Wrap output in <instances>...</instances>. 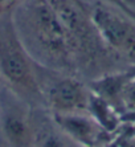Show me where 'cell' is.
<instances>
[{
	"label": "cell",
	"mask_w": 135,
	"mask_h": 147,
	"mask_svg": "<svg viewBox=\"0 0 135 147\" xmlns=\"http://www.w3.org/2000/svg\"><path fill=\"white\" fill-rule=\"evenodd\" d=\"M23 19L25 29L34 45L45 56L58 62H68L74 55V47L48 0H27Z\"/></svg>",
	"instance_id": "cell-1"
},
{
	"label": "cell",
	"mask_w": 135,
	"mask_h": 147,
	"mask_svg": "<svg viewBox=\"0 0 135 147\" xmlns=\"http://www.w3.org/2000/svg\"><path fill=\"white\" fill-rule=\"evenodd\" d=\"M0 74L15 88L29 93L38 90L20 36L12 20H3V16L0 17Z\"/></svg>",
	"instance_id": "cell-2"
},
{
	"label": "cell",
	"mask_w": 135,
	"mask_h": 147,
	"mask_svg": "<svg viewBox=\"0 0 135 147\" xmlns=\"http://www.w3.org/2000/svg\"><path fill=\"white\" fill-rule=\"evenodd\" d=\"M74 47L76 53H93L97 51L99 37L91 23L90 12H86L78 0H48Z\"/></svg>",
	"instance_id": "cell-3"
},
{
	"label": "cell",
	"mask_w": 135,
	"mask_h": 147,
	"mask_svg": "<svg viewBox=\"0 0 135 147\" xmlns=\"http://www.w3.org/2000/svg\"><path fill=\"white\" fill-rule=\"evenodd\" d=\"M101 42L119 53L135 56V27L110 8L98 4L90 12Z\"/></svg>",
	"instance_id": "cell-4"
},
{
	"label": "cell",
	"mask_w": 135,
	"mask_h": 147,
	"mask_svg": "<svg viewBox=\"0 0 135 147\" xmlns=\"http://www.w3.org/2000/svg\"><path fill=\"white\" fill-rule=\"evenodd\" d=\"M48 98L56 113H82L89 109L90 101L84 85L73 78L57 81L49 90Z\"/></svg>",
	"instance_id": "cell-5"
},
{
	"label": "cell",
	"mask_w": 135,
	"mask_h": 147,
	"mask_svg": "<svg viewBox=\"0 0 135 147\" xmlns=\"http://www.w3.org/2000/svg\"><path fill=\"white\" fill-rule=\"evenodd\" d=\"M54 121L77 142L93 146L98 139V123L82 113H54Z\"/></svg>",
	"instance_id": "cell-6"
},
{
	"label": "cell",
	"mask_w": 135,
	"mask_h": 147,
	"mask_svg": "<svg viewBox=\"0 0 135 147\" xmlns=\"http://www.w3.org/2000/svg\"><path fill=\"white\" fill-rule=\"evenodd\" d=\"M4 133L15 147H29L32 131L29 123L19 114H9L4 119Z\"/></svg>",
	"instance_id": "cell-7"
},
{
	"label": "cell",
	"mask_w": 135,
	"mask_h": 147,
	"mask_svg": "<svg viewBox=\"0 0 135 147\" xmlns=\"http://www.w3.org/2000/svg\"><path fill=\"white\" fill-rule=\"evenodd\" d=\"M89 109H91L94 119L97 118L99 125H103L107 129H113L115 126V121L113 115H110V111H109V107L105 101H102L99 98H90Z\"/></svg>",
	"instance_id": "cell-8"
},
{
	"label": "cell",
	"mask_w": 135,
	"mask_h": 147,
	"mask_svg": "<svg viewBox=\"0 0 135 147\" xmlns=\"http://www.w3.org/2000/svg\"><path fill=\"white\" fill-rule=\"evenodd\" d=\"M16 3L17 0H0V17L4 16L7 12H9Z\"/></svg>",
	"instance_id": "cell-9"
},
{
	"label": "cell",
	"mask_w": 135,
	"mask_h": 147,
	"mask_svg": "<svg viewBox=\"0 0 135 147\" xmlns=\"http://www.w3.org/2000/svg\"><path fill=\"white\" fill-rule=\"evenodd\" d=\"M43 147H64V146H62V143L60 142V139L57 137H48L44 140Z\"/></svg>",
	"instance_id": "cell-10"
}]
</instances>
